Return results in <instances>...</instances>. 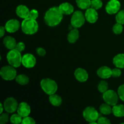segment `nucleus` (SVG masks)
Listing matches in <instances>:
<instances>
[{
    "label": "nucleus",
    "mask_w": 124,
    "mask_h": 124,
    "mask_svg": "<svg viewBox=\"0 0 124 124\" xmlns=\"http://www.w3.org/2000/svg\"><path fill=\"white\" fill-rule=\"evenodd\" d=\"M63 14L59 7H53L46 12L44 16V21L47 25L54 27L60 24L62 20Z\"/></svg>",
    "instance_id": "obj_1"
},
{
    "label": "nucleus",
    "mask_w": 124,
    "mask_h": 124,
    "mask_svg": "<svg viewBox=\"0 0 124 124\" xmlns=\"http://www.w3.org/2000/svg\"><path fill=\"white\" fill-rule=\"evenodd\" d=\"M39 25L36 19L27 18L21 23V29L26 35H33L38 30Z\"/></svg>",
    "instance_id": "obj_2"
},
{
    "label": "nucleus",
    "mask_w": 124,
    "mask_h": 124,
    "mask_svg": "<svg viewBox=\"0 0 124 124\" xmlns=\"http://www.w3.org/2000/svg\"><path fill=\"white\" fill-rule=\"evenodd\" d=\"M22 56L21 52L16 49L10 50L7 54V59L8 64L13 67H19L22 64Z\"/></svg>",
    "instance_id": "obj_3"
},
{
    "label": "nucleus",
    "mask_w": 124,
    "mask_h": 124,
    "mask_svg": "<svg viewBox=\"0 0 124 124\" xmlns=\"http://www.w3.org/2000/svg\"><path fill=\"white\" fill-rule=\"evenodd\" d=\"M40 84L42 90L48 95L54 94L58 90L56 82L51 79H44L41 81Z\"/></svg>",
    "instance_id": "obj_4"
},
{
    "label": "nucleus",
    "mask_w": 124,
    "mask_h": 124,
    "mask_svg": "<svg viewBox=\"0 0 124 124\" xmlns=\"http://www.w3.org/2000/svg\"><path fill=\"white\" fill-rule=\"evenodd\" d=\"M83 117L90 124H96L99 114L94 108L88 107L83 111Z\"/></svg>",
    "instance_id": "obj_5"
},
{
    "label": "nucleus",
    "mask_w": 124,
    "mask_h": 124,
    "mask_svg": "<svg viewBox=\"0 0 124 124\" xmlns=\"http://www.w3.org/2000/svg\"><path fill=\"white\" fill-rule=\"evenodd\" d=\"M1 78L6 81H12L16 77V71L15 68L12 65L2 67L0 70Z\"/></svg>",
    "instance_id": "obj_6"
},
{
    "label": "nucleus",
    "mask_w": 124,
    "mask_h": 124,
    "mask_svg": "<svg viewBox=\"0 0 124 124\" xmlns=\"http://www.w3.org/2000/svg\"><path fill=\"white\" fill-rule=\"evenodd\" d=\"M102 98L105 103L114 106L118 102L119 97L118 94L112 90H108L107 92L103 93Z\"/></svg>",
    "instance_id": "obj_7"
},
{
    "label": "nucleus",
    "mask_w": 124,
    "mask_h": 124,
    "mask_svg": "<svg viewBox=\"0 0 124 124\" xmlns=\"http://www.w3.org/2000/svg\"><path fill=\"white\" fill-rule=\"evenodd\" d=\"M85 15L81 11H75L73 13L72 16L71 18V24L73 27L79 28L84 24L85 21Z\"/></svg>",
    "instance_id": "obj_8"
},
{
    "label": "nucleus",
    "mask_w": 124,
    "mask_h": 124,
    "mask_svg": "<svg viewBox=\"0 0 124 124\" xmlns=\"http://www.w3.org/2000/svg\"><path fill=\"white\" fill-rule=\"evenodd\" d=\"M3 105L5 111L8 113H13L15 111H17L19 105L15 98H8L4 101Z\"/></svg>",
    "instance_id": "obj_9"
},
{
    "label": "nucleus",
    "mask_w": 124,
    "mask_h": 124,
    "mask_svg": "<svg viewBox=\"0 0 124 124\" xmlns=\"http://www.w3.org/2000/svg\"><path fill=\"white\" fill-rule=\"evenodd\" d=\"M121 6V3L118 0H110L107 4L105 10L110 15L116 14L119 11Z\"/></svg>",
    "instance_id": "obj_10"
},
{
    "label": "nucleus",
    "mask_w": 124,
    "mask_h": 124,
    "mask_svg": "<svg viewBox=\"0 0 124 124\" xmlns=\"http://www.w3.org/2000/svg\"><path fill=\"white\" fill-rule=\"evenodd\" d=\"M36 60L33 54L30 53H27L23 56L22 59V64L27 69H31L35 67L36 64Z\"/></svg>",
    "instance_id": "obj_11"
},
{
    "label": "nucleus",
    "mask_w": 124,
    "mask_h": 124,
    "mask_svg": "<svg viewBox=\"0 0 124 124\" xmlns=\"http://www.w3.org/2000/svg\"><path fill=\"white\" fill-rule=\"evenodd\" d=\"M20 27L19 22L17 19H12L8 20L5 25V29L8 33H15L18 31Z\"/></svg>",
    "instance_id": "obj_12"
},
{
    "label": "nucleus",
    "mask_w": 124,
    "mask_h": 124,
    "mask_svg": "<svg viewBox=\"0 0 124 124\" xmlns=\"http://www.w3.org/2000/svg\"><path fill=\"white\" fill-rule=\"evenodd\" d=\"M85 19L88 23H95L98 19V14L96 12V10L93 8H88L86 10L85 13Z\"/></svg>",
    "instance_id": "obj_13"
},
{
    "label": "nucleus",
    "mask_w": 124,
    "mask_h": 124,
    "mask_svg": "<svg viewBox=\"0 0 124 124\" xmlns=\"http://www.w3.org/2000/svg\"><path fill=\"white\" fill-rule=\"evenodd\" d=\"M17 112L22 117H25L29 116L31 112V108L29 104L26 102H21L18 105Z\"/></svg>",
    "instance_id": "obj_14"
},
{
    "label": "nucleus",
    "mask_w": 124,
    "mask_h": 124,
    "mask_svg": "<svg viewBox=\"0 0 124 124\" xmlns=\"http://www.w3.org/2000/svg\"><path fill=\"white\" fill-rule=\"evenodd\" d=\"M75 76L76 79L81 82H84L88 78L87 71L82 68H78L75 71Z\"/></svg>",
    "instance_id": "obj_15"
},
{
    "label": "nucleus",
    "mask_w": 124,
    "mask_h": 124,
    "mask_svg": "<svg viewBox=\"0 0 124 124\" xmlns=\"http://www.w3.org/2000/svg\"><path fill=\"white\" fill-rule=\"evenodd\" d=\"M97 74L99 78L105 79L112 76V70L107 66H103L98 69Z\"/></svg>",
    "instance_id": "obj_16"
},
{
    "label": "nucleus",
    "mask_w": 124,
    "mask_h": 124,
    "mask_svg": "<svg viewBox=\"0 0 124 124\" xmlns=\"http://www.w3.org/2000/svg\"><path fill=\"white\" fill-rule=\"evenodd\" d=\"M30 12V11L29 10L28 7L24 5H19L16 7V13L17 15L23 19L29 18Z\"/></svg>",
    "instance_id": "obj_17"
},
{
    "label": "nucleus",
    "mask_w": 124,
    "mask_h": 124,
    "mask_svg": "<svg viewBox=\"0 0 124 124\" xmlns=\"http://www.w3.org/2000/svg\"><path fill=\"white\" fill-rule=\"evenodd\" d=\"M59 8L63 15H71L74 12V7L69 2H64L59 5Z\"/></svg>",
    "instance_id": "obj_18"
},
{
    "label": "nucleus",
    "mask_w": 124,
    "mask_h": 124,
    "mask_svg": "<svg viewBox=\"0 0 124 124\" xmlns=\"http://www.w3.org/2000/svg\"><path fill=\"white\" fill-rule=\"evenodd\" d=\"M3 44L6 48L10 50H13L15 48L17 43L14 38L12 37V36H7L4 38Z\"/></svg>",
    "instance_id": "obj_19"
},
{
    "label": "nucleus",
    "mask_w": 124,
    "mask_h": 124,
    "mask_svg": "<svg viewBox=\"0 0 124 124\" xmlns=\"http://www.w3.org/2000/svg\"><path fill=\"white\" fill-rule=\"evenodd\" d=\"M113 62L116 67L124 69V54L121 53L115 56L113 59Z\"/></svg>",
    "instance_id": "obj_20"
},
{
    "label": "nucleus",
    "mask_w": 124,
    "mask_h": 124,
    "mask_svg": "<svg viewBox=\"0 0 124 124\" xmlns=\"http://www.w3.org/2000/svg\"><path fill=\"white\" fill-rule=\"evenodd\" d=\"M112 113L116 117H121L124 116V105L122 104L113 106Z\"/></svg>",
    "instance_id": "obj_21"
},
{
    "label": "nucleus",
    "mask_w": 124,
    "mask_h": 124,
    "mask_svg": "<svg viewBox=\"0 0 124 124\" xmlns=\"http://www.w3.org/2000/svg\"><path fill=\"white\" fill-rule=\"evenodd\" d=\"M79 37V33L78 30L75 28L69 33L67 36V39L70 43L73 44L78 39Z\"/></svg>",
    "instance_id": "obj_22"
},
{
    "label": "nucleus",
    "mask_w": 124,
    "mask_h": 124,
    "mask_svg": "<svg viewBox=\"0 0 124 124\" xmlns=\"http://www.w3.org/2000/svg\"><path fill=\"white\" fill-rule=\"evenodd\" d=\"M49 101L52 105L55 107L60 106L62 102V98L55 93L49 96Z\"/></svg>",
    "instance_id": "obj_23"
},
{
    "label": "nucleus",
    "mask_w": 124,
    "mask_h": 124,
    "mask_svg": "<svg viewBox=\"0 0 124 124\" xmlns=\"http://www.w3.org/2000/svg\"><path fill=\"white\" fill-rule=\"evenodd\" d=\"M92 0H76L78 7L82 10H87L91 7Z\"/></svg>",
    "instance_id": "obj_24"
},
{
    "label": "nucleus",
    "mask_w": 124,
    "mask_h": 124,
    "mask_svg": "<svg viewBox=\"0 0 124 124\" xmlns=\"http://www.w3.org/2000/svg\"><path fill=\"white\" fill-rule=\"evenodd\" d=\"M111 105L107 104H102L99 107V110L102 114L105 115H109L112 112V108L111 107Z\"/></svg>",
    "instance_id": "obj_25"
},
{
    "label": "nucleus",
    "mask_w": 124,
    "mask_h": 124,
    "mask_svg": "<svg viewBox=\"0 0 124 124\" xmlns=\"http://www.w3.org/2000/svg\"><path fill=\"white\" fill-rule=\"evenodd\" d=\"M16 81L18 82L19 84L22 85H27L29 82V78L28 76H27L25 75H19L16 76L15 78Z\"/></svg>",
    "instance_id": "obj_26"
},
{
    "label": "nucleus",
    "mask_w": 124,
    "mask_h": 124,
    "mask_svg": "<svg viewBox=\"0 0 124 124\" xmlns=\"http://www.w3.org/2000/svg\"><path fill=\"white\" fill-rule=\"evenodd\" d=\"M23 117L19 114H13L10 117V121L12 124H19L23 122Z\"/></svg>",
    "instance_id": "obj_27"
},
{
    "label": "nucleus",
    "mask_w": 124,
    "mask_h": 124,
    "mask_svg": "<svg viewBox=\"0 0 124 124\" xmlns=\"http://www.w3.org/2000/svg\"><path fill=\"white\" fill-rule=\"evenodd\" d=\"M98 90L101 92V93H105V92L108 90V84L107 82L105 81H101L99 84H98Z\"/></svg>",
    "instance_id": "obj_28"
},
{
    "label": "nucleus",
    "mask_w": 124,
    "mask_h": 124,
    "mask_svg": "<svg viewBox=\"0 0 124 124\" xmlns=\"http://www.w3.org/2000/svg\"><path fill=\"white\" fill-rule=\"evenodd\" d=\"M123 24H120V23H117L114 25L113 27V31L114 33L116 34V35H119L123 31Z\"/></svg>",
    "instance_id": "obj_29"
},
{
    "label": "nucleus",
    "mask_w": 124,
    "mask_h": 124,
    "mask_svg": "<svg viewBox=\"0 0 124 124\" xmlns=\"http://www.w3.org/2000/svg\"><path fill=\"white\" fill-rule=\"evenodd\" d=\"M102 6V2L101 0H92L91 1V7L95 10L101 8Z\"/></svg>",
    "instance_id": "obj_30"
},
{
    "label": "nucleus",
    "mask_w": 124,
    "mask_h": 124,
    "mask_svg": "<svg viewBox=\"0 0 124 124\" xmlns=\"http://www.w3.org/2000/svg\"><path fill=\"white\" fill-rule=\"evenodd\" d=\"M116 21L117 23L124 24V10L117 12L116 16Z\"/></svg>",
    "instance_id": "obj_31"
},
{
    "label": "nucleus",
    "mask_w": 124,
    "mask_h": 124,
    "mask_svg": "<svg viewBox=\"0 0 124 124\" xmlns=\"http://www.w3.org/2000/svg\"><path fill=\"white\" fill-rule=\"evenodd\" d=\"M9 119V116L7 113H1L0 116V124H6Z\"/></svg>",
    "instance_id": "obj_32"
},
{
    "label": "nucleus",
    "mask_w": 124,
    "mask_h": 124,
    "mask_svg": "<svg viewBox=\"0 0 124 124\" xmlns=\"http://www.w3.org/2000/svg\"><path fill=\"white\" fill-rule=\"evenodd\" d=\"M117 94L120 99L124 102V84L119 86L117 90Z\"/></svg>",
    "instance_id": "obj_33"
},
{
    "label": "nucleus",
    "mask_w": 124,
    "mask_h": 124,
    "mask_svg": "<svg viewBox=\"0 0 124 124\" xmlns=\"http://www.w3.org/2000/svg\"><path fill=\"white\" fill-rule=\"evenodd\" d=\"M35 123L36 122L35 121V120L32 117H29V116L23 117V122H22L23 124H35Z\"/></svg>",
    "instance_id": "obj_34"
},
{
    "label": "nucleus",
    "mask_w": 124,
    "mask_h": 124,
    "mask_svg": "<svg viewBox=\"0 0 124 124\" xmlns=\"http://www.w3.org/2000/svg\"><path fill=\"white\" fill-rule=\"evenodd\" d=\"M97 123L99 124H110L111 123L110 120L105 117H99L97 121Z\"/></svg>",
    "instance_id": "obj_35"
},
{
    "label": "nucleus",
    "mask_w": 124,
    "mask_h": 124,
    "mask_svg": "<svg viewBox=\"0 0 124 124\" xmlns=\"http://www.w3.org/2000/svg\"><path fill=\"white\" fill-rule=\"evenodd\" d=\"M39 15L38 12L37 10L36 9H32L31 10H30V15H29V18H31V19H36L38 18Z\"/></svg>",
    "instance_id": "obj_36"
},
{
    "label": "nucleus",
    "mask_w": 124,
    "mask_h": 124,
    "mask_svg": "<svg viewBox=\"0 0 124 124\" xmlns=\"http://www.w3.org/2000/svg\"><path fill=\"white\" fill-rule=\"evenodd\" d=\"M121 70H120L119 68H116L112 70V76L115 78H118L121 75Z\"/></svg>",
    "instance_id": "obj_37"
},
{
    "label": "nucleus",
    "mask_w": 124,
    "mask_h": 124,
    "mask_svg": "<svg viewBox=\"0 0 124 124\" xmlns=\"http://www.w3.org/2000/svg\"><path fill=\"white\" fill-rule=\"evenodd\" d=\"M15 49H16L17 50H18L19 52H22L23 50H24V49H25V44L22 42H18V43L16 44Z\"/></svg>",
    "instance_id": "obj_38"
},
{
    "label": "nucleus",
    "mask_w": 124,
    "mask_h": 124,
    "mask_svg": "<svg viewBox=\"0 0 124 124\" xmlns=\"http://www.w3.org/2000/svg\"><path fill=\"white\" fill-rule=\"evenodd\" d=\"M36 53L38 55L41 56H44L46 54V50L44 49L43 48H41V47H38L36 49Z\"/></svg>",
    "instance_id": "obj_39"
},
{
    "label": "nucleus",
    "mask_w": 124,
    "mask_h": 124,
    "mask_svg": "<svg viewBox=\"0 0 124 124\" xmlns=\"http://www.w3.org/2000/svg\"><path fill=\"white\" fill-rule=\"evenodd\" d=\"M6 29H5V27L1 26L0 27V34H1V37H3V36L5 34V31H6Z\"/></svg>",
    "instance_id": "obj_40"
},
{
    "label": "nucleus",
    "mask_w": 124,
    "mask_h": 124,
    "mask_svg": "<svg viewBox=\"0 0 124 124\" xmlns=\"http://www.w3.org/2000/svg\"><path fill=\"white\" fill-rule=\"evenodd\" d=\"M0 107H1V110H0V113H2V112H3V110L4 109V105L3 104H0Z\"/></svg>",
    "instance_id": "obj_41"
}]
</instances>
